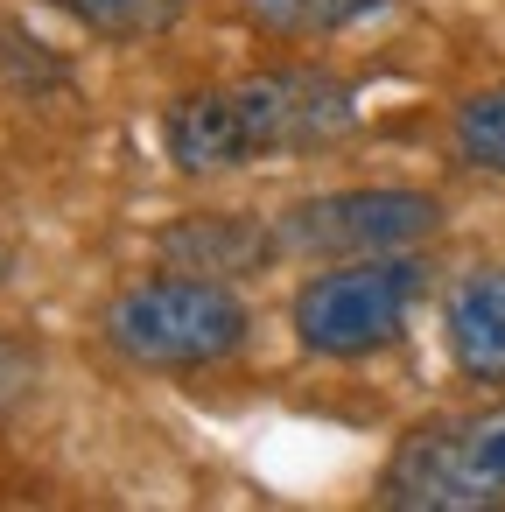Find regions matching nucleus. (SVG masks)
<instances>
[{
  "label": "nucleus",
  "mask_w": 505,
  "mask_h": 512,
  "mask_svg": "<svg viewBox=\"0 0 505 512\" xmlns=\"http://www.w3.org/2000/svg\"><path fill=\"white\" fill-rule=\"evenodd\" d=\"M246 22L260 36H281V43H316V36H337L365 15H379L386 0H239Z\"/></svg>",
  "instance_id": "8"
},
{
  "label": "nucleus",
  "mask_w": 505,
  "mask_h": 512,
  "mask_svg": "<svg viewBox=\"0 0 505 512\" xmlns=\"http://www.w3.org/2000/svg\"><path fill=\"white\" fill-rule=\"evenodd\" d=\"M435 225H442V204L421 190H337V197H302L274 218L281 253H302V260L414 253Z\"/></svg>",
  "instance_id": "5"
},
{
  "label": "nucleus",
  "mask_w": 505,
  "mask_h": 512,
  "mask_svg": "<svg viewBox=\"0 0 505 512\" xmlns=\"http://www.w3.org/2000/svg\"><path fill=\"white\" fill-rule=\"evenodd\" d=\"M106 337L113 351H127L134 365H218L246 344V302L211 281V274H155L134 281L113 309H106Z\"/></svg>",
  "instance_id": "2"
},
{
  "label": "nucleus",
  "mask_w": 505,
  "mask_h": 512,
  "mask_svg": "<svg viewBox=\"0 0 505 512\" xmlns=\"http://www.w3.org/2000/svg\"><path fill=\"white\" fill-rule=\"evenodd\" d=\"M281 232L260 225V218H239V211H204V218H176L162 232V260L183 267V274H211V281H246L274 260Z\"/></svg>",
  "instance_id": "6"
},
{
  "label": "nucleus",
  "mask_w": 505,
  "mask_h": 512,
  "mask_svg": "<svg viewBox=\"0 0 505 512\" xmlns=\"http://www.w3.org/2000/svg\"><path fill=\"white\" fill-rule=\"evenodd\" d=\"M50 8L85 22L92 36H162L183 15V0H50Z\"/></svg>",
  "instance_id": "9"
},
{
  "label": "nucleus",
  "mask_w": 505,
  "mask_h": 512,
  "mask_svg": "<svg viewBox=\"0 0 505 512\" xmlns=\"http://www.w3.org/2000/svg\"><path fill=\"white\" fill-rule=\"evenodd\" d=\"M386 498L414 512H477L505 498V407L414 428L386 463Z\"/></svg>",
  "instance_id": "4"
},
{
  "label": "nucleus",
  "mask_w": 505,
  "mask_h": 512,
  "mask_svg": "<svg viewBox=\"0 0 505 512\" xmlns=\"http://www.w3.org/2000/svg\"><path fill=\"white\" fill-rule=\"evenodd\" d=\"M358 127V99L344 78L316 71V64H281L239 85H211L169 106L162 141L169 162L190 176H218V169H246V162H274V155H316L351 141Z\"/></svg>",
  "instance_id": "1"
},
{
  "label": "nucleus",
  "mask_w": 505,
  "mask_h": 512,
  "mask_svg": "<svg viewBox=\"0 0 505 512\" xmlns=\"http://www.w3.org/2000/svg\"><path fill=\"white\" fill-rule=\"evenodd\" d=\"M449 351L456 372L477 386H505V267H477L449 288Z\"/></svg>",
  "instance_id": "7"
},
{
  "label": "nucleus",
  "mask_w": 505,
  "mask_h": 512,
  "mask_svg": "<svg viewBox=\"0 0 505 512\" xmlns=\"http://www.w3.org/2000/svg\"><path fill=\"white\" fill-rule=\"evenodd\" d=\"M456 155H463L470 169L505 176V85L470 92V99L456 106Z\"/></svg>",
  "instance_id": "10"
},
{
  "label": "nucleus",
  "mask_w": 505,
  "mask_h": 512,
  "mask_svg": "<svg viewBox=\"0 0 505 512\" xmlns=\"http://www.w3.org/2000/svg\"><path fill=\"white\" fill-rule=\"evenodd\" d=\"M421 260L414 253H372V260H330L316 281L295 295V337L316 358H365L386 351L407 330V309L421 295Z\"/></svg>",
  "instance_id": "3"
}]
</instances>
